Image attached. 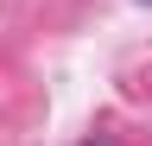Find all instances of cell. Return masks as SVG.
<instances>
[{
    "label": "cell",
    "instance_id": "obj_1",
    "mask_svg": "<svg viewBox=\"0 0 152 146\" xmlns=\"http://www.w3.org/2000/svg\"><path fill=\"white\" fill-rule=\"evenodd\" d=\"M83 146H114V140H108V134H95V140H83Z\"/></svg>",
    "mask_w": 152,
    "mask_h": 146
}]
</instances>
